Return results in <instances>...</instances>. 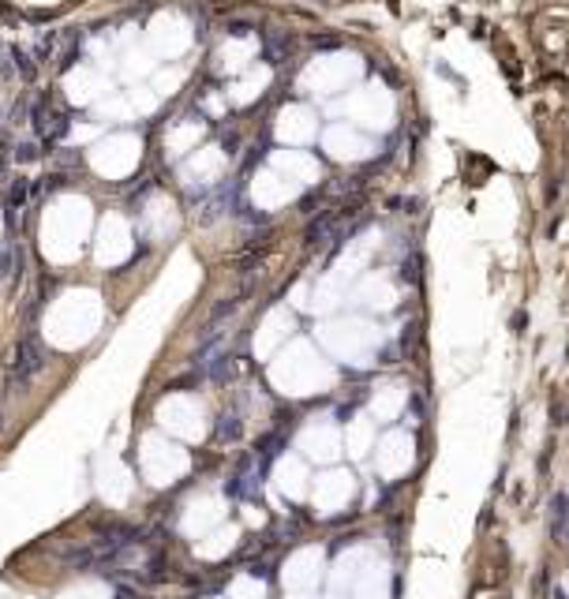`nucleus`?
I'll return each mask as SVG.
<instances>
[{
  "label": "nucleus",
  "mask_w": 569,
  "mask_h": 599,
  "mask_svg": "<svg viewBox=\"0 0 569 599\" xmlns=\"http://www.w3.org/2000/svg\"><path fill=\"white\" fill-rule=\"evenodd\" d=\"M45 367V348L42 341H38L34 334H23L19 337V345H15V352L12 359H8V378H12L15 386H26V382H34V375Z\"/></svg>",
  "instance_id": "obj_1"
}]
</instances>
